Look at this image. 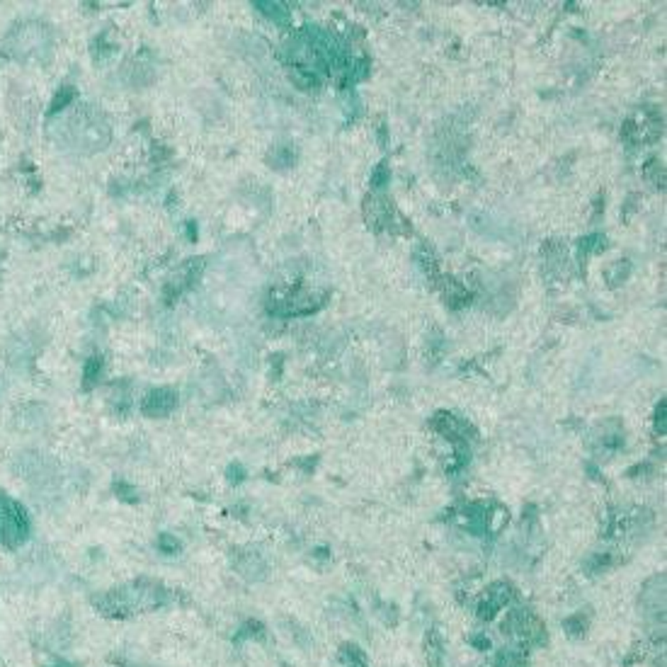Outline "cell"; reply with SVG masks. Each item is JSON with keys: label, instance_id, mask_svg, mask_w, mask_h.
Here are the masks:
<instances>
[{"label": "cell", "instance_id": "cell-1", "mask_svg": "<svg viewBox=\"0 0 667 667\" xmlns=\"http://www.w3.org/2000/svg\"><path fill=\"white\" fill-rule=\"evenodd\" d=\"M29 537V517L20 502L0 493V546L15 548Z\"/></svg>", "mask_w": 667, "mask_h": 667}, {"label": "cell", "instance_id": "cell-2", "mask_svg": "<svg viewBox=\"0 0 667 667\" xmlns=\"http://www.w3.org/2000/svg\"><path fill=\"white\" fill-rule=\"evenodd\" d=\"M502 631H507L510 636L520 638L522 643H529V645H537L546 640V628H544V624L527 609H515L507 614Z\"/></svg>", "mask_w": 667, "mask_h": 667}, {"label": "cell", "instance_id": "cell-3", "mask_svg": "<svg viewBox=\"0 0 667 667\" xmlns=\"http://www.w3.org/2000/svg\"><path fill=\"white\" fill-rule=\"evenodd\" d=\"M512 597H515V590H512V585H507V582H495V585H490V590H485L483 602L478 605V617L485 619V621L495 619L497 612L510 605Z\"/></svg>", "mask_w": 667, "mask_h": 667}, {"label": "cell", "instance_id": "cell-4", "mask_svg": "<svg viewBox=\"0 0 667 667\" xmlns=\"http://www.w3.org/2000/svg\"><path fill=\"white\" fill-rule=\"evenodd\" d=\"M175 405H177V393L173 389H156L144 398L141 410L148 417H166L175 410Z\"/></svg>", "mask_w": 667, "mask_h": 667}, {"label": "cell", "instance_id": "cell-5", "mask_svg": "<svg viewBox=\"0 0 667 667\" xmlns=\"http://www.w3.org/2000/svg\"><path fill=\"white\" fill-rule=\"evenodd\" d=\"M655 582L653 585H645V590L640 592V602H643V607H645V612L648 614H658L660 619H663V609H665V578L660 575V578H653Z\"/></svg>", "mask_w": 667, "mask_h": 667}, {"label": "cell", "instance_id": "cell-6", "mask_svg": "<svg viewBox=\"0 0 667 667\" xmlns=\"http://www.w3.org/2000/svg\"><path fill=\"white\" fill-rule=\"evenodd\" d=\"M236 570L248 580H262L264 578V560L257 553H241L236 558Z\"/></svg>", "mask_w": 667, "mask_h": 667}, {"label": "cell", "instance_id": "cell-7", "mask_svg": "<svg viewBox=\"0 0 667 667\" xmlns=\"http://www.w3.org/2000/svg\"><path fill=\"white\" fill-rule=\"evenodd\" d=\"M425 648H427V660H430V665H432V667H439V665H442V655H444V650H442V636H439V631H435V628H432V631L427 633Z\"/></svg>", "mask_w": 667, "mask_h": 667}, {"label": "cell", "instance_id": "cell-8", "mask_svg": "<svg viewBox=\"0 0 667 667\" xmlns=\"http://www.w3.org/2000/svg\"><path fill=\"white\" fill-rule=\"evenodd\" d=\"M340 663L345 667H369L367 655L357 648V645H342L340 650Z\"/></svg>", "mask_w": 667, "mask_h": 667}, {"label": "cell", "instance_id": "cell-9", "mask_svg": "<svg viewBox=\"0 0 667 667\" xmlns=\"http://www.w3.org/2000/svg\"><path fill=\"white\" fill-rule=\"evenodd\" d=\"M100 374H102V357H90L88 362H86V372H83V386L86 389H93L95 384H97V379H100Z\"/></svg>", "mask_w": 667, "mask_h": 667}, {"label": "cell", "instance_id": "cell-10", "mask_svg": "<svg viewBox=\"0 0 667 667\" xmlns=\"http://www.w3.org/2000/svg\"><path fill=\"white\" fill-rule=\"evenodd\" d=\"M255 8L267 15V18H272L274 22H287L289 20V10L282 3H255Z\"/></svg>", "mask_w": 667, "mask_h": 667}, {"label": "cell", "instance_id": "cell-11", "mask_svg": "<svg viewBox=\"0 0 667 667\" xmlns=\"http://www.w3.org/2000/svg\"><path fill=\"white\" fill-rule=\"evenodd\" d=\"M73 97H76V90H73L71 86H63V88L58 90V93H56L54 102H51V107H49V114H56L58 109H63V107H66L68 102H73Z\"/></svg>", "mask_w": 667, "mask_h": 667}, {"label": "cell", "instance_id": "cell-12", "mask_svg": "<svg viewBox=\"0 0 667 667\" xmlns=\"http://www.w3.org/2000/svg\"><path fill=\"white\" fill-rule=\"evenodd\" d=\"M497 667H527V660L520 653H515V650H502L497 655Z\"/></svg>", "mask_w": 667, "mask_h": 667}, {"label": "cell", "instance_id": "cell-13", "mask_svg": "<svg viewBox=\"0 0 667 667\" xmlns=\"http://www.w3.org/2000/svg\"><path fill=\"white\" fill-rule=\"evenodd\" d=\"M158 546H161L163 553H177L180 551V541L170 534H161V539H158Z\"/></svg>", "mask_w": 667, "mask_h": 667}, {"label": "cell", "instance_id": "cell-14", "mask_svg": "<svg viewBox=\"0 0 667 667\" xmlns=\"http://www.w3.org/2000/svg\"><path fill=\"white\" fill-rule=\"evenodd\" d=\"M241 636H257V638H262V636H264L262 624H260V621H248L245 626H243Z\"/></svg>", "mask_w": 667, "mask_h": 667}, {"label": "cell", "instance_id": "cell-15", "mask_svg": "<svg viewBox=\"0 0 667 667\" xmlns=\"http://www.w3.org/2000/svg\"><path fill=\"white\" fill-rule=\"evenodd\" d=\"M655 430H658V435H665V400L655 412Z\"/></svg>", "mask_w": 667, "mask_h": 667}, {"label": "cell", "instance_id": "cell-16", "mask_svg": "<svg viewBox=\"0 0 667 667\" xmlns=\"http://www.w3.org/2000/svg\"><path fill=\"white\" fill-rule=\"evenodd\" d=\"M473 643L478 645V650H488V648H490V640H488V638H483V636H476V638H473Z\"/></svg>", "mask_w": 667, "mask_h": 667}, {"label": "cell", "instance_id": "cell-17", "mask_svg": "<svg viewBox=\"0 0 667 667\" xmlns=\"http://www.w3.org/2000/svg\"><path fill=\"white\" fill-rule=\"evenodd\" d=\"M51 667H73V665H68V663H58V665H51Z\"/></svg>", "mask_w": 667, "mask_h": 667}]
</instances>
